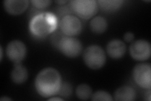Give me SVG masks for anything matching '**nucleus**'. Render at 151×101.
Here are the masks:
<instances>
[{"instance_id": "9d476101", "label": "nucleus", "mask_w": 151, "mask_h": 101, "mask_svg": "<svg viewBox=\"0 0 151 101\" xmlns=\"http://www.w3.org/2000/svg\"><path fill=\"white\" fill-rule=\"evenodd\" d=\"M29 1L27 0H6L3 1L5 11L11 15H21L27 9Z\"/></svg>"}, {"instance_id": "f3484780", "label": "nucleus", "mask_w": 151, "mask_h": 101, "mask_svg": "<svg viewBox=\"0 0 151 101\" xmlns=\"http://www.w3.org/2000/svg\"><path fill=\"white\" fill-rule=\"evenodd\" d=\"M91 99L93 101H111L113 100L111 95L104 90H98L93 94Z\"/></svg>"}, {"instance_id": "1a4fd4ad", "label": "nucleus", "mask_w": 151, "mask_h": 101, "mask_svg": "<svg viewBox=\"0 0 151 101\" xmlns=\"http://www.w3.org/2000/svg\"><path fill=\"white\" fill-rule=\"evenodd\" d=\"M27 52V47L22 41L14 40L9 42L6 48L8 58L15 64L21 63L25 59Z\"/></svg>"}, {"instance_id": "b1692460", "label": "nucleus", "mask_w": 151, "mask_h": 101, "mask_svg": "<svg viewBox=\"0 0 151 101\" xmlns=\"http://www.w3.org/2000/svg\"><path fill=\"white\" fill-rule=\"evenodd\" d=\"M0 52H1V60L3 59V48L1 46H0Z\"/></svg>"}, {"instance_id": "39448f33", "label": "nucleus", "mask_w": 151, "mask_h": 101, "mask_svg": "<svg viewBox=\"0 0 151 101\" xmlns=\"http://www.w3.org/2000/svg\"><path fill=\"white\" fill-rule=\"evenodd\" d=\"M65 56L70 58L78 57L83 51L82 43L76 38L64 36L60 40L58 49Z\"/></svg>"}, {"instance_id": "6ab92c4d", "label": "nucleus", "mask_w": 151, "mask_h": 101, "mask_svg": "<svg viewBox=\"0 0 151 101\" xmlns=\"http://www.w3.org/2000/svg\"><path fill=\"white\" fill-rule=\"evenodd\" d=\"M72 93V87L69 83L65 82L63 83L62 86L59 94L63 95V97H69V96Z\"/></svg>"}, {"instance_id": "ddd939ff", "label": "nucleus", "mask_w": 151, "mask_h": 101, "mask_svg": "<svg viewBox=\"0 0 151 101\" xmlns=\"http://www.w3.org/2000/svg\"><path fill=\"white\" fill-rule=\"evenodd\" d=\"M28 77V70L25 66L21 63L15 64L11 72V78L16 84L25 83Z\"/></svg>"}, {"instance_id": "423d86ee", "label": "nucleus", "mask_w": 151, "mask_h": 101, "mask_svg": "<svg viewBox=\"0 0 151 101\" xmlns=\"http://www.w3.org/2000/svg\"><path fill=\"white\" fill-rule=\"evenodd\" d=\"M134 80L140 87L144 89L151 88V65L149 62L136 65L132 71Z\"/></svg>"}, {"instance_id": "0eeeda50", "label": "nucleus", "mask_w": 151, "mask_h": 101, "mask_svg": "<svg viewBox=\"0 0 151 101\" xmlns=\"http://www.w3.org/2000/svg\"><path fill=\"white\" fill-rule=\"evenodd\" d=\"M60 31L66 36L74 37L82 32L83 25L76 16L68 15L63 17L60 22Z\"/></svg>"}, {"instance_id": "4468645a", "label": "nucleus", "mask_w": 151, "mask_h": 101, "mask_svg": "<svg viewBox=\"0 0 151 101\" xmlns=\"http://www.w3.org/2000/svg\"><path fill=\"white\" fill-rule=\"evenodd\" d=\"M97 3L98 7L103 12L112 13L119 9L124 1L123 0H99Z\"/></svg>"}, {"instance_id": "dca6fc26", "label": "nucleus", "mask_w": 151, "mask_h": 101, "mask_svg": "<svg viewBox=\"0 0 151 101\" xmlns=\"http://www.w3.org/2000/svg\"><path fill=\"white\" fill-rule=\"evenodd\" d=\"M92 94V89L90 86L87 84H80L76 89V95L80 100H88L91 97Z\"/></svg>"}, {"instance_id": "412c9836", "label": "nucleus", "mask_w": 151, "mask_h": 101, "mask_svg": "<svg viewBox=\"0 0 151 101\" xmlns=\"http://www.w3.org/2000/svg\"><path fill=\"white\" fill-rule=\"evenodd\" d=\"M48 100H64V99L61 97H50Z\"/></svg>"}, {"instance_id": "7ed1b4c3", "label": "nucleus", "mask_w": 151, "mask_h": 101, "mask_svg": "<svg viewBox=\"0 0 151 101\" xmlns=\"http://www.w3.org/2000/svg\"><path fill=\"white\" fill-rule=\"evenodd\" d=\"M83 61L87 67L91 70H99L105 65L106 54L102 48L98 45H91L83 52Z\"/></svg>"}, {"instance_id": "a211bd4d", "label": "nucleus", "mask_w": 151, "mask_h": 101, "mask_svg": "<svg viewBox=\"0 0 151 101\" xmlns=\"http://www.w3.org/2000/svg\"><path fill=\"white\" fill-rule=\"evenodd\" d=\"M30 2L36 8L43 9L50 7L52 1L49 0H33Z\"/></svg>"}, {"instance_id": "4be33fe9", "label": "nucleus", "mask_w": 151, "mask_h": 101, "mask_svg": "<svg viewBox=\"0 0 151 101\" xmlns=\"http://www.w3.org/2000/svg\"><path fill=\"white\" fill-rule=\"evenodd\" d=\"M69 2V1H56L55 3H58V4H65V3H67Z\"/></svg>"}, {"instance_id": "f03ea898", "label": "nucleus", "mask_w": 151, "mask_h": 101, "mask_svg": "<svg viewBox=\"0 0 151 101\" xmlns=\"http://www.w3.org/2000/svg\"><path fill=\"white\" fill-rule=\"evenodd\" d=\"M58 20L54 14L42 13L32 18L29 29L33 36L38 39H43L55 32Z\"/></svg>"}, {"instance_id": "5701e85b", "label": "nucleus", "mask_w": 151, "mask_h": 101, "mask_svg": "<svg viewBox=\"0 0 151 101\" xmlns=\"http://www.w3.org/2000/svg\"><path fill=\"white\" fill-rule=\"evenodd\" d=\"M0 100H8V101H9V100H12V99L11 98L8 97H3L0 99Z\"/></svg>"}, {"instance_id": "20e7f679", "label": "nucleus", "mask_w": 151, "mask_h": 101, "mask_svg": "<svg viewBox=\"0 0 151 101\" xmlns=\"http://www.w3.org/2000/svg\"><path fill=\"white\" fill-rule=\"evenodd\" d=\"M70 3L73 12L84 20L93 17L98 10V3L94 0H74Z\"/></svg>"}, {"instance_id": "aec40b11", "label": "nucleus", "mask_w": 151, "mask_h": 101, "mask_svg": "<svg viewBox=\"0 0 151 101\" xmlns=\"http://www.w3.org/2000/svg\"><path fill=\"white\" fill-rule=\"evenodd\" d=\"M124 39L127 42H132L134 39V34L131 32H127L124 36Z\"/></svg>"}, {"instance_id": "f8f14e48", "label": "nucleus", "mask_w": 151, "mask_h": 101, "mask_svg": "<svg viewBox=\"0 0 151 101\" xmlns=\"http://www.w3.org/2000/svg\"><path fill=\"white\" fill-rule=\"evenodd\" d=\"M114 99L116 101H133L135 99V90L130 86H122L114 93Z\"/></svg>"}, {"instance_id": "f257e3e1", "label": "nucleus", "mask_w": 151, "mask_h": 101, "mask_svg": "<svg viewBox=\"0 0 151 101\" xmlns=\"http://www.w3.org/2000/svg\"><path fill=\"white\" fill-rule=\"evenodd\" d=\"M63 79L58 70L47 67L39 71L35 80L37 92L44 98H50L59 94Z\"/></svg>"}, {"instance_id": "2eb2a0df", "label": "nucleus", "mask_w": 151, "mask_h": 101, "mask_svg": "<svg viewBox=\"0 0 151 101\" xmlns=\"http://www.w3.org/2000/svg\"><path fill=\"white\" fill-rule=\"evenodd\" d=\"M89 27L91 31L100 34L105 32L108 28V22L106 19L101 16H97L94 17L89 23Z\"/></svg>"}, {"instance_id": "6e6552de", "label": "nucleus", "mask_w": 151, "mask_h": 101, "mask_svg": "<svg viewBox=\"0 0 151 101\" xmlns=\"http://www.w3.org/2000/svg\"><path fill=\"white\" fill-rule=\"evenodd\" d=\"M131 57L138 61H144L150 58L151 46L150 42L144 39H138L132 42L129 47Z\"/></svg>"}, {"instance_id": "9b49d317", "label": "nucleus", "mask_w": 151, "mask_h": 101, "mask_svg": "<svg viewBox=\"0 0 151 101\" xmlns=\"http://www.w3.org/2000/svg\"><path fill=\"white\" fill-rule=\"evenodd\" d=\"M126 51L125 42L120 39L111 40L106 46L107 54L114 60H119L124 57Z\"/></svg>"}]
</instances>
